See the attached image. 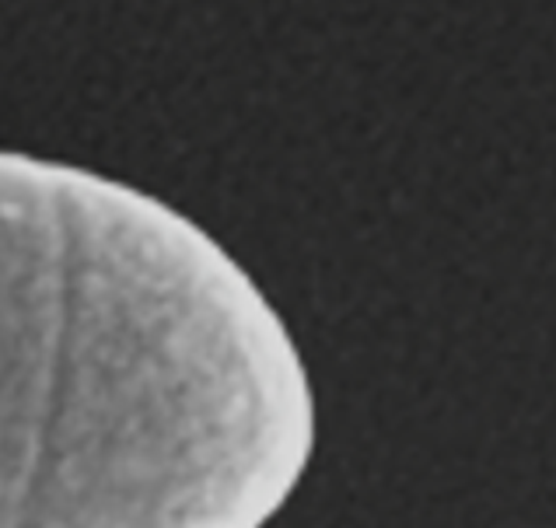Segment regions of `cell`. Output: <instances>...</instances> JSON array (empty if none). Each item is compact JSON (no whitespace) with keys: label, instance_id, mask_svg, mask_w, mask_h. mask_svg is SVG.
<instances>
[{"label":"cell","instance_id":"cell-1","mask_svg":"<svg viewBox=\"0 0 556 528\" xmlns=\"http://www.w3.org/2000/svg\"><path fill=\"white\" fill-rule=\"evenodd\" d=\"M305 430L274 315L211 235L0 158V528H263Z\"/></svg>","mask_w":556,"mask_h":528}]
</instances>
